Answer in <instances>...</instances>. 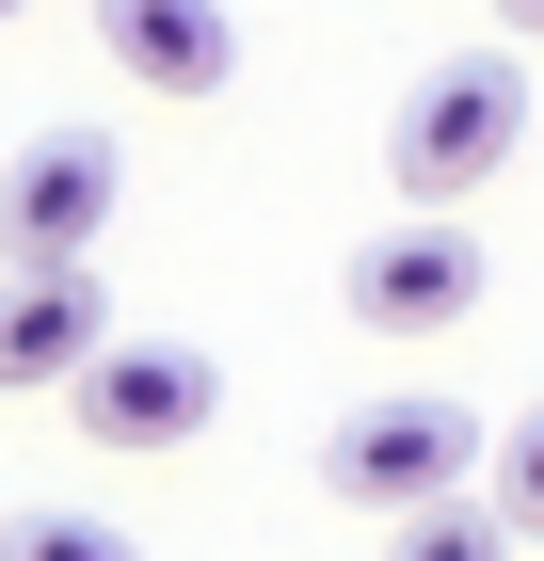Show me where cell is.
Masks as SVG:
<instances>
[{"label":"cell","instance_id":"277c9868","mask_svg":"<svg viewBox=\"0 0 544 561\" xmlns=\"http://www.w3.org/2000/svg\"><path fill=\"white\" fill-rule=\"evenodd\" d=\"M65 401H81V433L96 449H193V433H209V353H176V337H144V353H113L96 337L81 369H65Z\"/></svg>","mask_w":544,"mask_h":561},{"label":"cell","instance_id":"9c48e42d","mask_svg":"<svg viewBox=\"0 0 544 561\" xmlns=\"http://www.w3.org/2000/svg\"><path fill=\"white\" fill-rule=\"evenodd\" d=\"M497 529H544V417L497 433Z\"/></svg>","mask_w":544,"mask_h":561},{"label":"cell","instance_id":"ba28073f","mask_svg":"<svg viewBox=\"0 0 544 561\" xmlns=\"http://www.w3.org/2000/svg\"><path fill=\"white\" fill-rule=\"evenodd\" d=\"M401 561H512V529H497V497H417L401 514Z\"/></svg>","mask_w":544,"mask_h":561},{"label":"cell","instance_id":"52a82bcc","mask_svg":"<svg viewBox=\"0 0 544 561\" xmlns=\"http://www.w3.org/2000/svg\"><path fill=\"white\" fill-rule=\"evenodd\" d=\"M81 353H96L81 257H16V273H0V386H65Z\"/></svg>","mask_w":544,"mask_h":561},{"label":"cell","instance_id":"8992f818","mask_svg":"<svg viewBox=\"0 0 544 561\" xmlns=\"http://www.w3.org/2000/svg\"><path fill=\"white\" fill-rule=\"evenodd\" d=\"M96 48H113L144 96H224V81H241L224 0H96Z\"/></svg>","mask_w":544,"mask_h":561},{"label":"cell","instance_id":"7c38bea8","mask_svg":"<svg viewBox=\"0 0 544 561\" xmlns=\"http://www.w3.org/2000/svg\"><path fill=\"white\" fill-rule=\"evenodd\" d=\"M0 16H16V0H0Z\"/></svg>","mask_w":544,"mask_h":561},{"label":"cell","instance_id":"3957f363","mask_svg":"<svg viewBox=\"0 0 544 561\" xmlns=\"http://www.w3.org/2000/svg\"><path fill=\"white\" fill-rule=\"evenodd\" d=\"M113 129H33L16 161H0V257H81V241H113Z\"/></svg>","mask_w":544,"mask_h":561},{"label":"cell","instance_id":"7a4b0ae2","mask_svg":"<svg viewBox=\"0 0 544 561\" xmlns=\"http://www.w3.org/2000/svg\"><path fill=\"white\" fill-rule=\"evenodd\" d=\"M336 497H369V514H417V497H464L481 481V417L464 401H369V417H336Z\"/></svg>","mask_w":544,"mask_h":561},{"label":"cell","instance_id":"8fae6325","mask_svg":"<svg viewBox=\"0 0 544 561\" xmlns=\"http://www.w3.org/2000/svg\"><path fill=\"white\" fill-rule=\"evenodd\" d=\"M512 33H529V48H544V0H512Z\"/></svg>","mask_w":544,"mask_h":561},{"label":"cell","instance_id":"5b68a950","mask_svg":"<svg viewBox=\"0 0 544 561\" xmlns=\"http://www.w3.org/2000/svg\"><path fill=\"white\" fill-rule=\"evenodd\" d=\"M464 305H481V241L464 225H384L369 257H352V321L369 337H449Z\"/></svg>","mask_w":544,"mask_h":561},{"label":"cell","instance_id":"30bf717a","mask_svg":"<svg viewBox=\"0 0 544 561\" xmlns=\"http://www.w3.org/2000/svg\"><path fill=\"white\" fill-rule=\"evenodd\" d=\"M0 561H128V529H96V514H33Z\"/></svg>","mask_w":544,"mask_h":561},{"label":"cell","instance_id":"6da1fadb","mask_svg":"<svg viewBox=\"0 0 544 561\" xmlns=\"http://www.w3.org/2000/svg\"><path fill=\"white\" fill-rule=\"evenodd\" d=\"M512 129H529V81H512L497 48H464V65L417 81V113L384 129V176H401L417 209H449V193H481V176L512 161Z\"/></svg>","mask_w":544,"mask_h":561}]
</instances>
